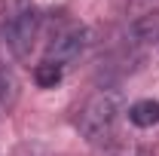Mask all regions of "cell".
<instances>
[{"mask_svg":"<svg viewBox=\"0 0 159 156\" xmlns=\"http://www.w3.org/2000/svg\"><path fill=\"white\" fill-rule=\"evenodd\" d=\"M122 117V95L116 89H98L77 113V129L89 144H104L116 132V122Z\"/></svg>","mask_w":159,"mask_h":156,"instance_id":"1","label":"cell"},{"mask_svg":"<svg viewBox=\"0 0 159 156\" xmlns=\"http://www.w3.org/2000/svg\"><path fill=\"white\" fill-rule=\"evenodd\" d=\"M40 28H43V16L37 9H21L16 16H9L6 28H3V40H6V49L16 55V58H28L34 43L40 37Z\"/></svg>","mask_w":159,"mask_h":156,"instance_id":"2","label":"cell"},{"mask_svg":"<svg viewBox=\"0 0 159 156\" xmlns=\"http://www.w3.org/2000/svg\"><path fill=\"white\" fill-rule=\"evenodd\" d=\"M86 43H89V31H86L83 25H70V28H64L61 34L52 37V43H49L43 61H46V64H55V67L64 71V67H70V64L83 55Z\"/></svg>","mask_w":159,"mask_h":156,"instance_id":"3","label":"cell"},{"mask_svg":"<svg viewBox=\"0 0 159 156\" xmlns=\"http://www.w3.org/2000/svg\"><path fill=\"white\" fill-rule=\"evenodd\" d=\"M129 122L138 126V129H150L159 122V101L153 98H144V101H135L129 107Z\"/></svg>","mask_w":159,"mask_h":156,"instance_id":"4","label":"cell"},{"mask_svg":"<svg viewBox=\"0 0 159 156\" xmlns=\"http://www.w3.org/2000/svg\"><path fill=\"white\" fill-rule=\"evenodd\" d=\"M61 74H64L61 67H55V64H46V61H43V64H37V71H34V80H37V86L49 89V86H55V83L61 80Z\"/></svg>","mask_w":159,"mask_h":156,"instance_id":"5","label":"cell"},{"mask_svg":"<svg viewBox=\"0 0 159 156\" xmlns=\"http://www.w3.org/2000/svg\"><path fill=\"white\" fill-rule=\"evenodd\" d=\"M12 101H16V80L9 71L0 67V107H9Z\"/></svg>","mask_w":159,"mask_h":156,"instance_id":"6","label":"cell"},{"mask_svg":"<svg viewBox=\"0 0 159 156\" xmlns=\"http://www.w3.org/2000/svg\"><path fill=\"white\" fill-rule=\"evenodd\" d=\"M159 9V0H129V16L144 19V16H153Z\"/></svg>","mask_w":159,"mask_h":156,"instance_id":"7","label":"cell"},{"mask_svg":"<svg viewBox=\"0 0 159 156\" xmlns=\"http://www.w3.org/2000/svg\"><path fill=\"white\" fill-rule=\"evenodd\" d=\"M0 6H3V0H0Z\"/></svg>","mask_w":159,"mask_h":156,"instance_id":"8","label":"cell"}]
</instances>
